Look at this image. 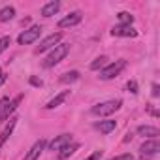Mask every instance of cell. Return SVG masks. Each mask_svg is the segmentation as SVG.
<instances>
[{"label": "cell", "mask_w": 160, "mask_h": 160, "mask_svg": "<svg viewBox=\"0 0 160 160\" xmlns=\"http://www.w3.org/2000/svg\"><path fill=\"white\" fill-rule=\"evenodd\" d=\"M21 102H23V94H19V96H17V98H13L12 102H8V104H6V108L0 111V122H4V121H6V119L15 111V109H17V106H19Z\"/></svg>", "instance_id": "cell-10"}, {"label": "cell", "mask_w": 160, "mask_h": 160, "mask_svg": "<svg viewBox=\"0 0 160 160\" xmlns=\"http://www.w3.org/2000/svg\"><path fill=\"white\" fill-rule=\"evenodd\" d=\"M100 156H102V151H94L91 156H87L85 160H100Z\"/></svg>", "instance_id": "cell-25"}, {"label": "cell", "mask_w": 160, "mask_h": 160, "mask_svg": "<svg viewBox=\"0 0 160 160\" xmlns=\"http://www.w3.org/2000/svg\"><path fill=\"white\" fill-rule=\"evenodd\" d=\"M152 96H154V98L160 96V87H158L156 83H152Z\"/></svg>", "instance_id": "cell-26"}, {"label": "cell", "mask_w": 160, "mask_h": 160, "mask_svg": "<svg viewBox=\"0 0 160 160\" xmlns=\"http://www.w3.org/2000/svg\"><path fill=\"white\" fill-rule=\"evenodd\" d=\"M117 17H119V21H121V25H132V23H134V15L128 13V12H121Z\"/></svg>", "instance_id": "cell-21"}, {"label": "cell", "mask_w": 160, "mask_h": 160, "mask_svg": "<svg viewBox=\"0 0 160 160\" xmlns=\"http://www.w3.org/2000/svg\"><path fill=\"white\" fill-rule=\"evenodd\" d=\"M13 15H15V8L13 6H6V8L0 10V21H2V23L13 19Z\"/></svg>", "instance_id": "cell-18"}, {"label": "cell", "mask_w": 160, "mask_h": 160, "mask_svg": "<svg viewBox=\"0 0 160 160\" xmlns=\"http://www.w3.org/2000/svg\"><path fill=\"white\" fill-rule=\"evenodd\" d=\"M58 10H60V2H58V0H51V2H47V4L42 8V15H43V17H51V15H55Z\"/></svg>", "instance_id": "cell-13"}, {"label": "cell", "mask_w": 160, "mask_h": 160, "mask_svg": "<svg viewBox=\"0 0 160 160\" xmlns=\"http://www.w3.org/2000/svg\"><path fill=\"white\" fill-rule=\"evenodd\" d=\"M160 151V143H158V139H147L141 147H139V152H141V156L145 158V156H152V154H156Z\"/></svg>", "instance_id": "cell-8"}, {"label": "cell", "mask_w": 160, "mask_h": 160, "mask_svg": "<svg viewBox=\"0 0 160 160\" xmlns=\"http://www.w3.org/2000/svg\"><path fill=\"white\" fill-rule=\"evenodd\" d=\"M128 91H130L132 94H136V92H138V83L134 81V79H132V81H128Z\"/></svg>", "instance_id": "cell-24"}, {"label": "cell", "mask_w": 160, "mask_h": 160, "mask_svg": "<svg viewBox=\"0 0 160 160\" xmlns=\"http://www.w3.org/2000/svg\"><path fill=\"white\" fill-rule=\"evenodd\" d=\"M10 43H12V38L10 36H2V38H0V55H2L10 47Z\"/></svg>", "instance_id": "cell-22"}, {"label": "cell", "mask_w": 160, "mask_h": 160, "mask_svg": "<svg viewBox=\"0 0 160 160\" xmlns=\"http://www.w3.org/2000/svg\"><path fill=\"white\" fill-rule=\"evenodd\" d=\"M138 136H143V138H149V139H156L160 136V132H158L156 126L141 124V126H138Z\"/></svg>", "instance_id": "cell-12"}, {"label": "cell", "mask_w": 160, "mask_h": 160, "mask_svg": "<svg viewBox=\"0 0 160 160\" xmlns=\"http://www.w3.org/2000/svg\"><path fill=\"white\" fill-rule=\"evenodd\" d=\"M115 128H117V121H111V119L96 122V130H100L102 134H109V132H113Z\"/></svg>", "instance_id": "cell-15"}, {"label": "cell", "mask_w": 160, "mask_h": 160, "mask_svg": "<svg viewBox=\"0 0 160 160\" xmlns=\"http://www.w3.org/2000/svg\"><path fill=\"white\" fill-rule=\"evenodd\" d=\"M124 68H126V60H124V58L115 60L113 64H108L104 70H100V79H113V77H117Z\"/></svg>", "instance_id": "cell-3"}, {"label": "cell", "mask_w": 160, "mask_h": 160, "mask_svg": "<svg viewBox=\"0 0 160 160\" xmlns=\"http://www.w3.org/2000/svg\"><path fill=\"white\" fill-rule=\"evenodd\" d=\"M111 160H134V156H132V154H128V152H124V154H119V156H113Z\"/></svg>", "instance_id": "cell-23"}, {"label": "cell", "mask_w": 160, "mask_h": 160, "mask_svg": "<svg viewBox=\"0 0 160 160\" xmlns=\"http://www.w3.org/2000/svg\"><path fill=\"white\" fill-rule=\"evenodd\" d=\"M45 147H47V141H45V139H38V141L30 147V151L27 152V156H25L23 160H38L40 154L45 151Z\"/></svg>", "instance_id": "cell-7"}, {"label": "cell", "mask_w": 160, "mask_h": 160, "mask_svg": "<svg viewBox=\"0 0 160 160\" xmlns=\"http://www.w3.org/2000/svg\"><path fill=\"white\" fill-rule=\"evenodd\" d=\"M15 124H17V119H10V124H8V126L2 130V134H0V149H2V145L6 143V139L12 136V132H13Z\"/></svg>", "instance_id": "cell-17"}, {"label": "cell", "mask_w": 160, "mask_h": 160, "mask_svg": "<svg viewBox=\"0 0 160 160\" xmlns=\"http://www.w3.org/2000/svg\"><path fill=\"white\" fill-rule=\"evenodd\" d=\"M81 19H83V13H81V12H72L70 15H66L64 19L58 21V28L73 27V25H77V23H81Z\"/></svg>", "instance_id": "cell-9"}, {"label": "cell", "mask_w": 160, "mask_h": 160, "mask_svg": "<svg viewBox=\"0 0 160 160\" xmlns=\"http://www.w3.org/2000/svg\"><path fill=\"white\" fill-rule=\"evenodd\" d=\"M60 40H62V32H55V34L47 36L45 40H42V43L38 45L36 53H43V51H47V49H53L55 45H58V42H60Z\"/></svg>", "instance_id": "cell-5"}, {"label": "cell", "mask_w": 160, "mask_h": 160, "mask_svg": "<svg viewBox=\"0 0 160 160\" xmlns=\"http://www.w3.org/2000/svg\"><path fill=\"white\" fill-rule=\"evenodd\" d=\"M70 53V45L68 43H58V45H55L53 47V51L45 57V60H43V66L45 68H53L55 64H58L66 55Z\"/></svg>", "instance_id": "cell-1"}, {"label": "cell", "mask_w": 160, "mask_h": 160, "mask_svg": "<svg viewBox=\"0 0 160 160\" xmlns=\"http://www.w3.org/2000/svg\"><path fill=\"white\" fill-rule=\"evenodd\" d=\"M4 81H6V75H4V72H2V70H0V85H2Z\"/></svg>", "instance_id": "cell-29"}, {"label": "cell", "mask_w": 160, "mask_h": 160, "mask_svg": "<svg viewBox=\"0 0 160 160\" xmlns=\"http://www.w3.org/2000/svg\"><path fill=\"white\" fill-rule=\"evenodd\" d=\"M68 96H70V91H62L60 94H57L53 100H49V102H47L45 109H55V108H58V106H60V104H62V102L68 98Z\"/></svg>", "instance_id": "cell-14"}, {"label": "cell", "mask_w": 160, "mask_h": 160, "mask_svg": "<svg viewBox=\"0 0 160 160\" xmlns=\"http://www.w3.org/2000/svg\"><path fill=\"white\" fill-rule=\"evenodd\" d=\"M111 34L113 36H119V38H136L138 36V30L132 28V25H117L111 28Z\"/></svg>", "instance_id": "cell-6"}, {"label": "cell", "mask_w": 160, "mask_h": 160, "mask_svg": "<svg viewBox=\"0 0 160 160\" xmlns=\"http://www.w3.org/2000/svg\"><path fill=\"white\" fill-rule=\"evenodd\" d=\"M40 34H42V27H40V25H34V27H30L28 30H25V32L19 34L17 43H19V45H28V43L36 42V40L40 38Z\"/></svg>", "instance_id": "cell-4"}, {"label": "cell", "mask_w": 160, "mask_h": 160, "mask_svg": "<svg viewBox=\"0 0 160 160\" xmlns=\"http://www.w3.org/2000/svg\"><path fill=\"white\" fill-rule=\"evenodd\" d=\"M77 79H79V72L72 70V72H66V73L60 77V81H62V83H73V81H77Z\"/></svg>", "instance_id": "cell-19"}, {"label": "cell", "mask_w": 160, "mask_h": 160, "mask_svg": "<svg viewBox=\"0 0 160 160\" xmlns=\"http://www.w3.org/2000/svg\"><path fill=\"white\" fill-rule=\"evenodd\" d=\"M77 149H79V143H73V141H72V143L64 145V147H62V149L58 151V158H60V160H64V158L72 156V154H73V152H75Z\"/></svg>", "instance_id": "cell-16"}, {"label": "cell", "mask_w": 160, "mask_h": 160, "mask_svg": "<svg viewBox=\"0 0 160 160\" xmlns=\"http://www.w3.org/2000/svg\"><path fill=\"white\" fill-rule=\"evenodd\" d=\"M121 106H122V100H109V102H102V104L92 106L91 113H92V115H96V117H108V115H111V113L119 111V109H121Z\"/></svg>", "instance_id": "cell-2"}, {"label": "cell", "mask_w": 160, "mask_h": 160, "mask_svg": "<svg viewBox=\"0 0 160 160\" xmlns=\"http://www.w3.org/2000/svg\"><path fill=\"white\" fill-rule=\"evenodd\" d=\"M108 66V57H98V58H94V62H91V70H104Z\"/></svg>", "instance_id": "cell-20"}, {"label": "cell", "mask_w": 160, "mask_h": 160, "mask_svg": "<svg viewBox=\"0 0 160 160\" xmlns=\"http://www.w3.org/2000/svg\"><path fill=\"white\" fill-rule=\"evenodd\" d=\"M68 143H72V134H60V136H57L51 143H49V151H60L64 145H68Z\"/></svg>", "instance_id": "cell-11"}, {"label": "cell", "mask_w": 160, "mask_h": 160, "mask_svg": "<svg viewBox=\"0 0 160 160\" xmlns=\"http://www.w3.org/2000/svg\"><path fill=\"white\" fill-rule=\"evenodd\" d=\"M8 102H10L8 98H2V100H0V111H2V109L6 108V104H8Z\"/></svg>", "instance_id": "cell-28"}, {"label": "cell", "mask_w": 160, "mask_h": 160, "mask_svg": "<svg viewBox=\"0 0 160 160\" xmlns=\"http://www.w3.org/2000/svg\"><path fill=\"white\" fill-rule=\"evenodd\" d=\"M30 83L34 85V87H42L43 83H42V79H36V77H30Z\"/></svg>", "instance_id": "cell-27"}]
</instances>
